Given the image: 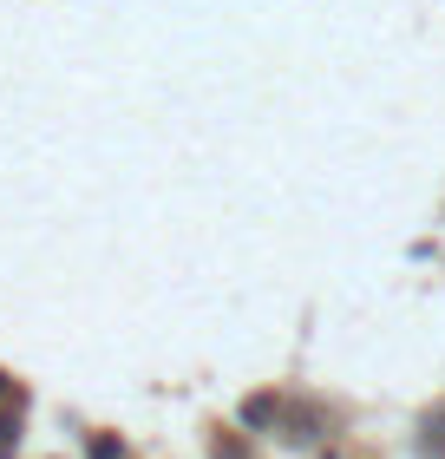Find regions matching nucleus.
<instances>
[{
    "mask_svg": "<svg viewBox=\"0 0 445 459\" xmlns=\"http://www.w3.org/2000/svg\"><path fill=\"white\" fill-rule=\"evenodd\" d=\"M243 420H256V427L275 420V401H269V394H262V401H249V407H243Z\"/></svg>",
    "mask_w": 445,
    "mask_h": 459,
    "instance_id": "obj_1",
    "label": "nucleus"
},
{
    "mask_svg": "<svg viewBox=\"0 0 445 459\" xmlns=\"http://www.w3.org/2000/svg\"><path fill=\"white\" fill-rule=\"evenodd\" d=\"M426 446H439V453H445V420H439V427H426Z\"/></svg>",
    "mask_w": 445,
    "mask_h": 459,
    "instance_id": "obj_2",
    "label": "nucleus"
}]
</instances>
